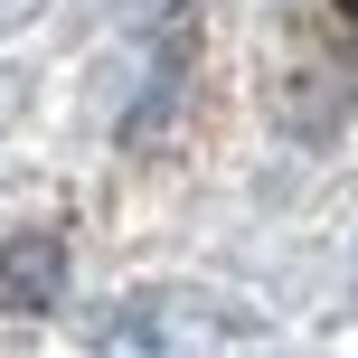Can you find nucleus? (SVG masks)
Wrapping results in <instances>:
<instances>
[{
    "instance_id": "1",
    "label": "nucleus",
    "mask_w": 358,
    "mask_h": 358,
    "mask_svg": "<svg viewBox=\"0 0 358 358\" xmlns=\"http://www.w3.org/2000/svg\"><path fill=\"white\" fill-rule=\"evenodd\" d=\"M66 302V236L29 227V236H0V311L10 321H48Z\"/></svg>"
},
{
    "instance_id": "2",
    "label": "nucleus",
    "mask_w": 358,
    "mask_h": 358,
    "mask_svg": "<svg viewBox=\"0 0 358 358\" xmlns=\"http://www.w3.org/2000/svg\"><path fill=\"white\" fill-rule=\"evenodd\" d=\"M123 10L142 19V29H161V19H179V10H189V0H123Z\"/></svg>"
},
{
    "instance_id": "3",
    "label": "nucleus",
    "mask_w": 358,
    "mask_h": 358,
    "mask_svg": "<svg viewBox=\"0 0 358 358\" xmlns=\"http://www.w3.org/2000/svg\"><path fill=\"white\" fill-rule=\"evenodd\" d=\"M10 19H29V0H0V29H10Z\"/></svg>"
},
{
    "instance_id": "4",
    "label": "nucleus",
    "mask_w": 358,
    "mask_h": 358,
    "mask_svg": "<svg viewBox=\"0 0 358 358\" xmlns=\"http://www.w3.org/2000/svg\"><path fill=\"white\" fill-rule=\"evenodd\" d=\"M340 10H349V19H358V0H340Z\"/></svg>"
}]
</instances>
